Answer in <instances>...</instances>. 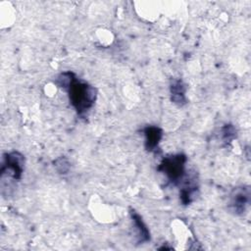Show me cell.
Masks as SVG:
<instances>
[{"instance_id": "6da1fadb", "label": "cell", "mask_w": 251, "mask_h": 251, "mask_svg": "<svg viewBox=\"0 0 251 251\" xmlns=\"http://www.w3.org/2000/svg\"><path fill=\"white\" fill-rule=\"evenodd\" d=\"M60 87L69 93L71 104L78 114L86 112L95 102L97 91L94 86L79 80L72 72H66L61 79Z\"/></svg>"}, {"instance_id": "52a82bcc", "label": "cell", "mask_w": 251, "mask_h": 251, "mask_svg": "<svg viewBox=\"0 0 251 251\" xmlns=\"http://www.w3.org/2000/svg\"><path fill=\"white\" fill-rule=\"evenodd\" d=\"M185 91H186V85L183 83L181 79H173L171 83V95H172V101L175 104L178 106H182L186 103Z\"/></svg>"}, {"instance_id": "277c9868", "label": "cell", "mask_w": 251, "mask_h": 251, "mask_svg": "<svg viewBox=\"0 0 251 251\" xmlns=\"http://www.w3.org/2000/svg\"><path fill=\"white\" fill-rule=\"evenodd\" d=\"M250 203V188L243 185L235 187L229 196V209L235 215H242Z\"/></svg>"}, {"instance_id": "ba28073f", "label": "cell", "mask_w": 251, "mask_h": 251, "mask_svg": "<svg viewBox=\"0 0 251 251\" xmlns=\"http://www.w3.org/2000/svg\"><path fill=\"white\" fill-rule=\"evenodd\" d=\"M236 135V130L231 125H226L222 128V137L225 142H230Z\"/></svg>"}, {"instance_id": "9c48e42d", "label": "cell", "mask_w": 251, "mask_h": 251, "mask_svg": "<svg viewBox=\"0 0 251 251\" xmlns=\"http://www.w3.org/2000/svg\"><path fill=\"white\" fill-rule=\"evenodd\" d=\"M54 166L55 168L57 169V171L60 173V174H67V172L69 171V168H70V164L68 162L67 159L61 157L59 159H57L55 162H54Z\"/></svg>"}, {"instance_id": "7a4b0ae2", "label": "cell", "mask_w": 251, "mask_h": 251, "mask_svg": "<svg viewBox=\"0 0 251 251\" xmlns=\"http://www.w3.org/2000/svg\"><path fill=\"white\" fill-rule=\"evenodd\" d=\"M186 161L187 159L183 154H176L165 157L162 160L158 171L163 173L171 183L177 185L181 182V180H183L185 175Z\"/></svg>"}, {"instance_id": "5b68a950", "label": "cell", "mask_w": 251, "mask_h": 251, "mask_svg": "<svg viewBox=\"0 0 251 251\" xmlns=\"http://www.w3.org/2000/svg\"><path fill=\"white\" fill-rule=\"evenodd\" d=\"M145 134V148L147 151H155L163 136V131L160 127L155 126H148L144 128Z\"/></svg>"}, {"instance_id": "3957f363", "label": "cell", "mask_w": 251, "mask_h": 251, "mask_svg": "<svg viewBox=\"0 0 251 251\" xmlns=\"http://www.w3.org/2000/svg\"><path fill=\"white\" fill-rule=\"evenodd\" d=\"M25 166V157L19 152H10L4 155L1 175H8L15 179H20Z\"/></svg>"}, {"instance_id": "8992f818", "label": "cell", "mask_w": 251, "mask_h": 251, "mask_svg": "<svg viewBox=\"0 0 251 251\" xmlns=\"http://www.w3.org/2000/svg\"><path fill=\"white\" fill-rule=\"evenodd\" d=\"M130 217L136 229V239L138 243H144L150 240V231L142 221V218L134 210H130Z\"/></svg>"}]
</instances>
